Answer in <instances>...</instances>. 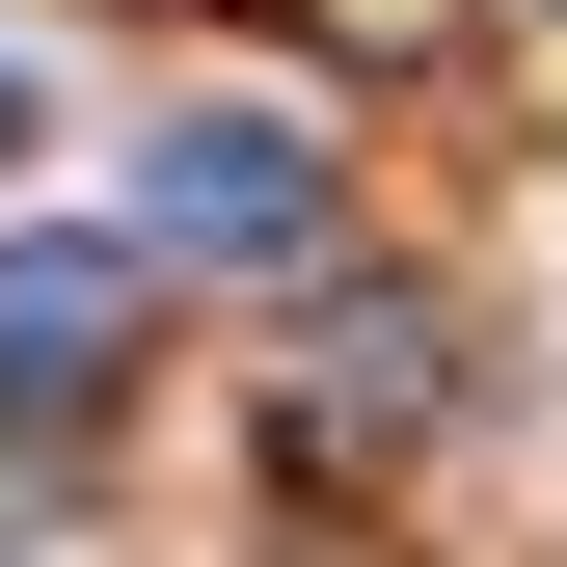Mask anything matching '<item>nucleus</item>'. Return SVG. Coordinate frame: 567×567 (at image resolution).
<instances>
[{"label": "nucleus", "mask_w": 567, "mask_h": 567, "mask_svg": "<svg viewBox=\"0 0 567 567\" xmlns=\"http://www.w3.org/2000/svg\"><path fill=\"white\" fill-rule=\"evenodd\" d=\"M135 244H189V270H298V244H324V135H298V109H163Z\"/></svg>", "instance_id": "nucleus-1"}, {"label": "nucleus", "mask_w": 567, "mask_h": 567, "mask_svg": "<svg viewBox=\"0 0 567 567\" xmlns=\"http://www.w3.org/2000/svg\"><path fill=\"white\" fill-rule=\"evenodd\" d=\"M135 351V244H0V405H82Z\"/></svg>", "instance_id": "nucleus-2"}, {"label": "nucleus", "mask_w": 567, "mask_h": 567, "mask_svg": "<svg viewBox=\"0 0 567 567\" xmlns=\"http://www.w3.org/2000/svg\"><path fill=\"white\" fill-rule=\"evenodd\" d=\"M28 135H54V82H28V54H0V163H28Z\"/></svg>", "instance_id": "nucleus-3"}]
</instances>
